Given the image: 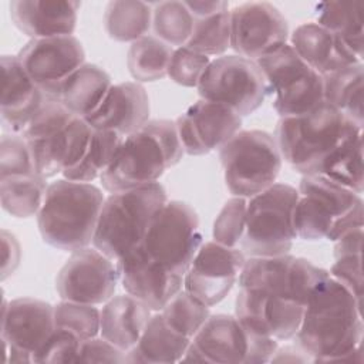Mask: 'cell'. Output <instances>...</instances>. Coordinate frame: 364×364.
<instances>
[{"mask_svg":"<svg viewBox=\"0 0 364 364\" xmlns=\"http://www.w3.org/2000/svg\"><path fill=\"white\" fill-rule=\"evenodd\" d=\"M330 273L291 255L247 257L239 276L235 316L249 331L290 340L313 289Z\"/></svg>","mask_w":364,"mask_h":364,"instance_id":"obj_1","label":"cell"},{"mask_svg":"<svg viewBox=\"0 0 364 364\" xmlns=\"http://www.w3.org/2000/svg\"><path fill=\"white\" fill-rule=\"evenodd\" d=\"M363 303L331 276L310 293L294 344L313 363L363 361Z\"/></svg>","mask_w":364,"mask_h":364,"instance_id":"obj_2","label":"cell"},{"mask_svg":"<svg viewBox=\"0 0 364 364\" xmlns=\"http://www.w3.org/2000/svg\"><path fill=\"white\" fill-rule=\"evenodd\" d=\"M175 121L149 119L141 129L125 136L101 183L109 193L158 182L183 156Z\"/></svg>","mask_w":364,"mask_h":364,"instance_id":"obj_3","label":"cell"},{"mask_svg":"<svg viewBox=\"0 0 364 364\" xmlns=\"http://www.w3.org/2000/svg\"><path fill=\"white\" fill-rule=\"evenodd\" d=\"M104 195L91 182L58 179L48 185L37 213L43 240L64 252L88 247L97 230Z\"/></svg>","mask_w":364,"mask_h":364,"instance_id":"obj_4","label":"cell"},{"mask_svg":"<svg viewBox=\"0 0 364 364\" xmlns=\"http://www.w3.org/2000/svg\"><path fill=\"white\" fill-rule=\"evenodd\" d=\"M361 131V127L324 101L303 115L280 118L274 141L282 158L294 171L303 176L318 175L324 161Z\"/></svg>","mask_w":364,"mask_h":364,"instance_id":"obj_5","label":"cell"},{"mask_svg":"<svg viewBox=\"0 0 364 364\" xmlns=\"http://www.w3.org/2000/svg\"><path fill=\"white\" fill-rule=\"evenodd\" d=\"M293 222L297 237L328 239L363 226V198L320 175H304L299 183Z\"/></svg>","mask_w":364,"mask_h":364,"instance_id":"obj_6","label":"cell"},{"mask_svg":"<svg viewBox=\"0 0 364 364\" xmlns=\"http://www.w3.org/2000/svg\"><path fill=\"white\" fill-rule=\"evenodd\" d=\"M168 202L159 182L112 192L102 205L92 245L114 262L139 246L155 215Z\"/></svg>","mask_w":364,"mask_h":364,"instance_id":"obj_7","label":"cell"},{"mask_svg":"<svg viewBox=\"0 0 364 364\" xmlns=\"http://www.w3.org/2000/svg\"><path fill=\"white\" fill-rule=\"evenodd\" d=\"M92 128L60 101L48 100L21 134L28 142L36 171L44 179L75 166L84 156Z\"/></svg>","mask_w":364,"mask_h":364,"instance_id":"obj_8","label":"cell"},{"mask_svg":"<svg viewBox=\"0 0 364 364\" xmlns=\"http://www.w3.org/2000/svg\"><path fill=\"white\" fill-rule=\"evenodd\" d=\"M297 199V189L287 183H273L249 198L240 250L249 257L287 255L297 237L293 222Z\"/></svg>","mask_w":364,"mask_h":364,"instance_id":"obj_9","label":"cell"},{"mask_svg":"<svg viewBox=\"0 0 364 364\" xmlns=\"http://www.w3.org/2000/svg\"><path fill=\"white\" fill-rule=\"evenodd\" d=\"M225 183L233 196L252 198L270 188L282 169V155L266 131H239L220 149Z\"/></svg>","mask_w":364,"mask_h":364,"instance_id":"obj_10","label":"cell"},{"mask_svg":"<svg viewBox=\"0 0 364 364\" xmlns=\"http://www.w3.org/2000/svg\"><path fill=\"white\" fill-rule=\"evenodd\" d=\"M263 75L266 95L280 115H303L324 102L323 77L309 67L290 44H284L256 60Z\"/></svg>","mask_w":364,"mask_h":364,"instance_id":"obj_11","label":"cell"},{"mask_svg":"<svg viewBox=\"0 0 364 364\" xmlns=\"http://www.w3.org/2000/svg\"><path fill=\"white\" fill-rule=\"evenodd\" d=\"M277 347L276 338L249 331L236 316L213 314L195 334L181 361L263 364L272 360Z\"/></svg>","mask_w":364,"mask_h":364,"instance_id":"obj_12","label":"cell"},{"mask_svg":"<svg viewBox=\"0 0 364 364\" xmlns=\"http://www.w3.org/2000/svg\"><path fill=\"white\" fill-rule=\"evenodd\" d=\"M200 245L195 209L182 200H168L152 219L139 246L172 274L185 276Z\"/></svg>","mask_w":364,"mask_h":364,"instance_id":"obj_13","label":"cell"},{"mask_svg":"<svg viewBox=\"0 0 364 364\" xmlns=\"http://www.w3.org/2000/svg\"><path fill=\"white\" fill-rule=\"evenodd\" d=\"M196 88L200 100L223 104L240 117L256 111L267 97L256 61L236 54L212 60Z\"/></svg>","mask_w":364,"mask_h":364,"instance_id":"obj_14","label":"cell"},{"mask_svg":"<svg viewBox=\"0 0 364 364\" xmlns=\"http://www.w3.org/2000/svg\"><path fill=\"white\" fill-rule=\"evenodd\" d=\"M118 282L117 263L95 247H84L60 269L55 289L61 300L97 306L114 297Z\"/></svg>","mask_w":364,"mask_h":364,"instance_id":"obj_15","label":"cell"},{"mask_svg":"<svg viewBox=\"0 0 364 364\" xmlns=\"http://www.w3.org/2000/svg\"><path fill=\"white\" fill-rule=\"evenodd\" d=\"M55 328L54 306L47 301L23 297L3 299L1 341L7 363H33V355L44 346Z\"/></svg>","mask_w":364,"mask_h":364,"instance_id":"obj_16","label":"cell"},{"mask_svg":"<svg viewBox=\"0 0 364 364\" xmlns=\"http://www.w3.org/2000/svg\"><path fill=\"white\" fill-rule=\"evenodd\" d=\"M245 260L240 249L205 242L183 276V289L208 307L216 306L236 284Z\"/></svg>","mask_w":364,"mask_h":364,"instance_id":"obj_17","label":"cell"},{"mask_svg":"<svg viewBox=\"0 0 364 364\" xmlns=\"http://www.w3.org/2000/svg\"><path fill=\"white\" fill-rule=\"evenodd\" d=\"M17 57L36 85L57 101L61 84L85 64L84 47L74 36L30 40Z\"/></svg>","mask_w":364,"mask_h":364,"instance_id":"obj_18","label":"cell"},{"mask_svg":"<svg viewBox=\"0 0 364 364\" xmlns=\"http://www.w3.org/2000/svg\"><path fill=\"white\" fill-rule=\"evenodd\" d=\"M287 40V21L273 4L252 1L230 10V48L236 55L256 61Z\"/></svg>","mask_w":364,"mask_h":364,"instance_id":"obj_19","label":"cell"},{"mask_svg":"<svg viewBox=\"0 0 364 364\" xmlns=\"http://www.w3.org/2000/svg\"><path fill=\"white\" fill-rule=\"evenodd\" d=\"M115 263L125 291L152 311H161L183 287V276L172 274L159 266L141 246L129 250Z\"/></svg>","mask_w":364,"mask_h":364,"instance_id":"obj_20","label":"cell"},{"mask_svg":"<svg viewBox=\"0 0 364 364\" xmlns=\"http://www.w3.org/2000/svg\"><path fill=\"white\" fill-rule=\"evenodd\" d=\"M0 118L4 131L21 135L50 100L28 77L17 55L1 57Z\"/></svg>","mask_w":364,"mask_h":364,"instance_id":"obj_21","label":"cell"},{"mask_svg":"<svg viewBox=\"0 0 364 364\" xmlns=\"http://www.w3.org/2000/svg\"><path fill=\"white\" fill-rule=\"evenodd\" d=\"M149 97L142 84L125 81L109 88L100 107L84 118L92 129L128 136L149 121Z\"/></svg>","mask_w":364,"mask_h":364,"instance_id":"obj_22","label":"cell"},{"mask_svg":"<svg viewBox=\"0 0 364 364\" xmlns=\"http://www.w3.org/2000/svg\"><path fill=\"white\" fill-rule=\"evenodd\" d=\"M80 6L78 1L14 0L10 3V17L31 40L73 36Z\"/></svg>","mask_w":364,"mask_h":364,"instance_id":"obj_23","label":"cell"},{"mask_svg":"<svg viewBox=\"0 0 364 364\" xmlns=\"http://www.w3.org/2000/svg\"><path fill=\"white\" fill-rule=\"evenodd\" d=\"M151 309L131 294L111 297L101 310L100 334L122 351L128 353L141 338Z\"/></svg>","mask_w":364,"mask_h":364,"instance_id":"obj_24","label":"cell"},{"mask_svg":"<svg viewBox=\"0 0 364 364\" xmlns=\"http://www.w3.org/2000/svg\"><path fill=\"white\" fill-rule=\"evenodd\" d=\"M317 24L328 30L337 48L348 64L363 63L364 3L363 1H327L320 4Z\"/></svg>","mask_w":364,"mask_h":364,"instance_id":"obj_25","label":"cell"},{"mask_svg":"<svg viewBox=\"0 0 364 364\" xmlns=\"http://www.w3.org/2000/svg\"><path fill=\"white\" fill-rule=\"evenodd\" d=\"M111 87V77L105 70L82 64L61 84L58 101L75 117L87 118L100 107Z\"/></svg>","mask_w":364,"mask_h":364,"instance_id":"obj_26","label":"cell"},{"mask_svg":"<svg viewBox=\"0 0 364 364\" xmlns=\"http://www.w3.org/2000/svg\"><path fill=\"white\" fill-rule=\"evenodd\" d=\"M205 152L220 149L242 128V117L232 108L199 100L183 112Z\"/></svg>","mask_w":364,"mask_h":364,"instance_id":"obj_27","label":"cell"},{"mask_svg":"<svg viewBox=\"0 0 364 364\" xmlns=\"http://www.w3.org/2000/svg\"><path fill=\"white\" fill-rule=\"evenodd\" d=\"M191 340L173 331L161 313L151 316L141 338L127 353L125 363L169 364L181 361Z\"/></svg>","mask_w":364,"mask_h":364,"instance_id":"obj_28","label":"cell"},{"mask_svg":"<svg viewBox=\"0 0 364 364\" xmlns=\"http://www.w3.org/2000/svg\"><path fill=\"white\" fill-rule=\"evenodd\" d=\"M290 46L320 75L351 65L340 54L334 36L317 23L299 26L290 36Z\"/></svg>","mask_w":364,"mask_h":364,"instance_id":"obj_29","label":"cell"},{"mask_svg":"<svg viewBox=\"0 0 364 364\" xmlns=\"http://www.w3.org/2000/svg\"><path fill=\"white\" fill-rule=\"evenodd\" d=\"M323 77L324 101L337 108L355 125H364V65L351 64Z\"/></svg>","mask_w":364,"mask_h":364,"instance_id":"obj_30","label":"cell"},{"mask_svg":"<svg viewBox=\"0 0 364 364\" xmlns=\"http://www.w3.org/2000/svg\"><path fill=\"white\" fill-rule=\"evenodd\" d=\"M104 28L109 38L134 43L152 28V3L136 0L109 1L104 13Z\"/></svg>","mask_w":364,"mask_h":364,"instance_id":"obj_31","label":"cell"},{"mask_svg":"<svg viewBox=\"0 0 364 364\" xmlns=\"http://www.w3.org/2000/svg\"><path fill=\"white\" fill-rule=\"evenodd\" d=\"M318 175L361 195L364 191L363 131L346 139L324 161Z\"/></svg>","mask_w":364,"mask_h":364,"instance_id":"obj_32","label":"cell"},{"mask_svg":"<svg viewBox=\"0 0 364 364\" xmlns=\"http://www.w3.org/2000/svg\"><path fill=\"white\" fill-rule=\"evenodd\" d=\"M173 48L148 34L131 43L127 54V65L135 82H152L168 75V65Z\"/></svg>","mask_w":364,"mask_h":364,"instance_id":"obj_33","label":"cell"},{"mask_svg":"<svg viewBox=\"0 0 364 364\" xmlns=\"http://www.w3.org/2000/svg\"><path fill=\"white\" fill-rule=\"evenodd\" d=\"M47 179L40 175L10 176L0 179L3 209L14 218L37 216L47 192Z\"/></svg>","mask_w":364,"mask_h":364,"instance_id":"obj_34","label":"cell"},{"mask_svg":"<svg viewBox=\"0 0 364 364\" xmlns=\"http://www.w3.org/2000/svg\"><path fill=\"white\" fill-rule=\"evenodd\" d=\"M124 136L112 131L92 129L88 148L81 161L63 172L64 179L75 182H92L108 169Z\"/></svg>","mask_w":364,"mask_h":364,"instance_id":"obj_35","label":"cell"},{"mask_svg":"<svg viewBox=\"0 0 364 364\" xmlns=\"http://www.w3.org/2000/svg\"><path fill=\"white\" fill-rule=\"evenodd\" d=\"M195 18L183 1L152 3L154 36L173 47L186 46L193 31Z\"/></svg>","mask_w":364,"mask_h":364,"instance_id":"obj_36","label":"cell"},{"mask_svg":"<svg viewBox=\"0 0 364 364\" xmlns=\"http://www.w3.org/2000/svg\"><path fill=\"white\" fill-rule=\"evenodd\" d=\"M159 313L173 331L191 341L210 316L209 307L185 289L179 290Z\"/></svg>","mask_w":364,"mask_h":364,"instance_id":"obj_37","label":"cell"},{"mask_svg":"<svg viewBox=\"0 0 364 364\" xmlns=\"http://www.w3.org/2000/svg\"><path fill=\"white\" fill-rule=\"evenodd\" d=\"M186 47L206 57L223 55L230 48V10L195 18Z\"/></svg>","mask_w":364,"mask_h":364,"instance_id":"obj_38","label":"cell"},{"mask_svg":"<svg viewBox=\"0 0 364 364\" xmlns=\"http://www.w3.org/2000/svg\"><path fill=\"white\" fill-rule=\"evenodd\" d=\"M54 323L75 334L81 341L97 337L101 327V310L94 304L61 300L54 306Z\"/></svg>","mask_w":364,"mask_h":364,"instance_id":"obj_39","label":"cell"},{"mask_svg":"<svg viewBox=\"0 0 364 364\" xmlns=\"http://www.w3.org/2000/svg\"><path fill=\"white\" fill-rule=\"evenodd\" d=\"M38 175L28 142L23 135L4 134L0 141V179Z\"/></svg>","mask_w":364,"mask_h":364,"instance_id":"obj_40","label":"cell"},{"mask_svg":"<svg viewBox=\"0 0 364 364\" xmlns=\"http://www.w3.org/2000/svg\"><path fill=\"white\" fill-rule=\"evenodd\" d=\"M246 208L247 199L240 196H233L223 205L213 223L215 242L228 247L239 245L246 225Z\"/></svg>","mask_w":364,"mask_h":364,"instance_id":"obj_41","label":"cell"},{"mask_svg":"<svg viewBox=\"0 0 364 364\" xmlns=\"http://www.w3.org/2000/svg\"><path fill=\"white\" fill-rule=\"evenodd\" d=\"M210 58L196 53L186 46L173 48L169 65H168V77L188 88L198 87L205 70L208 68Z\"/></svg>","mask_w":364,"mask_h":364,"instance_id":"obj_42","label":"cell"},{"mask_svg":"<svg viewBox=\"0 0 364 364\" xmlns=\"http://www.w3.org/2000/svg\"><path fill=\"white\" fill-rule=\"evenodd\" d=\"M81 343L71 331L55 327L44 346L33 355V363H75Z\"/></svg>","mask_w":364,"mask_h":364,"instance_id":"obj_43","label":"cell"},{"mask_svg":"<svg viewBox=\"0 0 364 364\" xmlns=\"http://www.w3.org/2000/svg\"><path fill=\"white\" fill-rule=\"evenodd\" d=\"M363 257L361 255H343L336 257L330 276L343 284L357 300L363 303Z\"/></svg>","mask_w":364,"mask_h":364,"instance_id":"obj_44","label":"cell"},{"mask_svg":"<svg viewBox=\"0 0 364 364\" xmlns=\"http://www.w3.org/2000/svg\"><path fill=\"white\" fill-rule=\"evenodd\" d=\"M127 353L105 340L104 337H92L84 340L80 346L75 363H125Z\"/></svg>","mask_w":364,"mask_h":364,"instance_id":"obj_45","label":"cell"},{"mask_svg":"<svg viewBox=\"0 0 364 364\" xmlns=\"http://www.w3.org/2000/svg\"><path fill=\"white\" fill-rule=\"evenodd\" d=\"M1 249H3V266L1 280H6L16 272L21 259V247L16 236L7 230H1Z\"/></svg>","mask_w":364,"mask_h":364,"instance_id":"obj_46","label":"cell"},{"mask_svg":"<svg viewBox=\"0 0 364 364\" xmlns=\"http://www.w3.org/2000/svg\"><path fill=\"white\" fill-rule=\"evenodd\" d=\"M175 125H176L179 141L182 144V148H183L185 154L192 155V156H199V155L206 154L203 146L198 141V138H196V135L192 129V125H191V122H189V119L185 114H182L176 118Z\"/></svg>","mask_w":364,"mask_h":364,"instance_id":"obj_47","label":"cell"},{"mask_svg":"<svg viewBox=\"0 0 364 364\" xmlns=\"http://www.w3.org/2000/svg\"><path fill=\"white\" fill-rule=\"evenodd\" d=\"M363 253V226L343 233L334 240V257L343 255H361Z\"/></svg>","mask_w":364,"mask_h":364,"instance_id":"obj_48","label":"cell"},{"mask_svg":"<svg viewBox=\"0 0 364 364\" xmlns=\"http://www.w3.org/2000/svg\"><path fill=\"white\" fill-rule=\"evenodd\" d=\"M193 18H202L212 14H216L222 10L229 9L228 1H203V0H193V1H183Z\"/></svg>","mask_w":364,"mask_h":364,"instance_id":"obj_49","label":"cell"},{"mask_svg":"<svg viewBox=\"0 0 364 364\" xmlns=\"http://www.w3.org/2000/svg\"><path fill=\"white\" fill-rule=\"evenodd\" d=\"M270 361L272 363H306V361H313V360L301 348H299L296 344H293V346H284L282 348L277 347V350L273 354Z\"/></svg>","mask_w":364,"mask_h":364,"instance_id":"obj_50","label":"cell"}]
</instances>
